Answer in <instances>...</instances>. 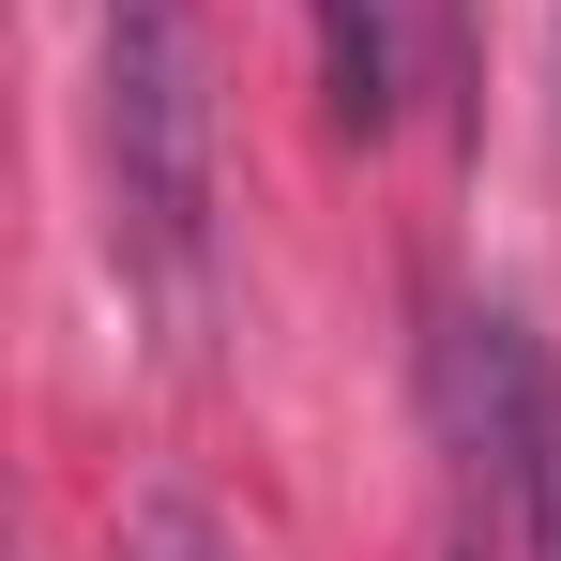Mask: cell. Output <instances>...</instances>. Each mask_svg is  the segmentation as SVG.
<instances>
[{"label": "cell", "instance_id": "277c9868", "mask_svg": "<svg viewBox=\"0 0 561 561\" xmlns=\"http://www.w3.org/2000/svg\"><path fill=\"white\" fill-rule=\"evenodd\" d=\"M152 561H213V531L197 516H152Z\"/></svg>", "mask_w": 561, "mask_h": 561}, {"label": "cell", "instance_id": "3957f363", "mask_svg": "<svg viewBox=\"0 0 561 561\" xmlns=\"http://www.w3.org/2000/svg\"><path fill=\"white\" fill-rule=\"evenodd\" d=\"M319 15V106L334 137H379L394 92H410V46H394V0H304Z\"/></svg>", "mask_w": 561, "mask_h": 561}, {"label": "cell", "instance_id": "6da1fadb", "mask_svg": "<svg viewBox=\"0 0 561 561\" xmlns=\"http://www.w3.org/2000/svg\"><path fill=\"white\" fill-rule=\"evenodd\" d=\"M92 122H106L122 259L168 304H197L213 288V46H197V0H92Z\"/></svg>", "mask_w": 561, "mask_h": 561}, {"label": "cell", "instance_id": "7a4b0ae2", "mask_svg": "<svg viewBox=\"0 0 561 561\" xmlns=\"http://www.w3.org/2000/svg\"><path fill=\"white\" fill-rule=\"evenodd\" d=\"M440 394H456V456L485 485V531L516 561H561V350L516 304H470L456 350H440Z\"/></svg>", "mask_w": 561, "mask_h": 561}, {"label": "cell", "instance_id": "5b68a950", "mask_svg": "<svg viewBox=\"0 0 561 561\" xmlns=\"http://www.w3.org/2000/svg\"><path fill=\"white\" fill-rule=\"evenodd\" d=\"M425 31H440V77H470V31H456V0H425Z\"/></svg>", "mask_w": 561, "mask_h": 561}]
</instances>
